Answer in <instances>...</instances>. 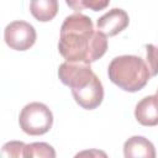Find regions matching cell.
I'll use <instances>...</instances> for the list:
<instances>
[{"label":"cell","instance_id":"6da1fadb","mask_svg":"<svg viewBox=\"0 0 158 158\" xmlns=\"http://www.w3.org/2000/svg\"><path fill=\"white\" fill-rule=\"evenodd\" d=\"M58 51L68 62L93 63L107 51V37L94 30L91 19L75 12L67 16L60 26Z\"/></svg>","mask_w":158,"mask_h":158},{"label":"cell","instance_id":"7a4b0ae2","mask_svg":"<svg viewBox=\"0 0 158 158\" xmlns=\"http://www.w3.org/2000/svg\"><path fill=\"white\" fill-rule=\"evenodd\" d=\"M107 75L115 85L128 93L139 91L151 79L144 59L133 54L115 57L107 67Z\"/></svg>","mask_w":158,"mask_h":158},{"label":"cell","instance_id":"3957f363","mask_svg":"<svg viewBox=\"0 0 158 158\" xmlns=\"http://www.w3.org/2000/svg\"><path fill=\"white\" fill-rule=\"evenodd\" d=\"M19 125L26 135L42 136L52 128L53 114L46 104L33 101L25 105L21 110Z\"/></svg>","mask_w":158,"mask_h":158},{"label":"cell","instance_id":"277c9868","mask_svg":"<svg viewBox=\"0 0 158 158\" xmlns=\"http://www.w3.org/2000/svg\"><path fill=\"white\" fill-rule=\"evenodd\" d=\"M37 38L35 27L21 20L10 22L4 30L5 43L15 51H27L30 49Z\"/></svg>","mask_w":158,"mask_h":158},{"label":"cell","instance_id":"5b68a950","mask_svg":"<svg viewBox=\"0 0 158 158\" xmlns=\"http://www.w3.org/2000/svg\"><path fill=\"white\" fill-rule=\"evenodd\" d=\"M94 75L95 73L88 63L65 60L58 68L59 80L70 89H78L86 85Z\"/></svg>","mask_w":158,"mask_h":158},{"label":"cell","instance_id":"8992f818","mask_svg":"<svg viewBox=\"0 0 158 158\" xmlns=\"http://www.w3.org/2000/svg\"><path fill=\"white\" fill-rule=\"evenodd\" d=\"M72 95L79 106L85 110H94L99 107L104 100V86L101 80L95 74L86 85L72 89Z\"/></svg>","mask_w":158,"mask_h":158},{"label":"cell","instance_id":"52a82bcc","mask_svg":"<svg viewBox=\"0 0 158 158\" xmlns=\"http://www.w3.org/2000/svg\"><path fill=\"white\" fill-rule=\"evenodd\" d=\"M128 14L120 7H114L98 19L96 27L106 37H114L122 32L128 26Z\"/></svg>","mask_w":158,"mask_h":158},{"label":"cell","instance_id":"ba28073f","mask_svg":"<svg viewBox=\"0 0 158 158\" xmlns=\"http://www.w3.org/2000/svg\"><path fill=\"white\" fill-rule=\"evenodd\" d=\"M135 117L142 126L158 125V96L148 95L141 99L135 107Z\"/></svg>","mask_w":158,"mask_h":158},{"label":"cell","instance_id":"9c48e42d","mask_svg":"<svg viewBox=\"0 0 158 158\" xmlns=\"http://www.w3.org/2000/svg\"><path fill=\"white\" fill-rule=\"evenodd\" d=\"M123 156L126 158H154L156 148L146 137L132 136L123 143Z\"/></svg>","mask_w":158,"mask_h":158},{"label":"cell","instance_id":"30bf717a","mask_svg":"<svg viewBox=\"0 0 158 158\" xmlns=\"http://www.w3.org/2000/svg\"><path fill=\"white\" fill-rule=\"evenodd\" d=\"M30 12L37 21L49 22L58 12V0H31Z\"/></svg>","mask_w":158,"mask_h":158},{"label":"cell","instance_id":"8fae6325","mask_svg":"<svg viewBox=\"0 0 158 158\" xmlns=\"http://www.w3.org/2000/svg\"><path fill=\"white\" fill-rule=\"evenodd\" d=\"M25 157L26 158H28V157L30 158H32V157H36V158H41V157L54 158L56 157V151L51 144H48L46 142H33V143L26 144Z\"/></svg>","mask_w":158,"mask_h":158},{"label":"cell","instance_id":"7c38bea8","mask_svg":"<svg viewBox=\"0 0 158 158\" xmlns=\"http://www.w3.org/2000/svg\"><path fill=\"white\" fill-rule=\"evenodd\" d=\"M65 4L77 12H80L84 9L101 11L109 6L110 0H65Z\"/></svg>","mask_w":158,"mask_h":158},{"label":"cell","instance_id":"4fadbf2b","mask_svg":"<svg viewBox=\"0 0 158 158\" xmlns=\"http://www.w3.org/2000/svg\"><path fill=\"white\" fill-rule=\"evenodd\" d=\"M25 148H26V143L21 142V141H10L6 142L2 148H1V156L5 158H10V157H15V158H20V157H25Z\"/></svg>","mask_w":158,"mask_h":158},{"label":"cell","instance_id":"5bb4252c","mask_svg":"<svg viewBox=\"0 0 158 158\" xmlns=\"http://www.w3.org/2000/svg\"><path fill=\"white\" fill-rule=\"evenodd\" d=\"M146 49V64L148 67L149 74L151 77H156L158 75V47L154 44H146L144 46Z\"/></svg>","mask_w":158,"mask_h":158},{"label":"cell","instance_id":"9a60e30c","mask_svg":"<svg viewBox=\"0 0 158 158\" xmlns=\"http://www.w3.org/2000/svg\"><path fill=\"white\" fill-rule=\"evenodd\" d=\"M156 95H157V96H158V89H157V91H156Z\"/></svg>","mask_w":158,"mask_h":158}]
</instances>
